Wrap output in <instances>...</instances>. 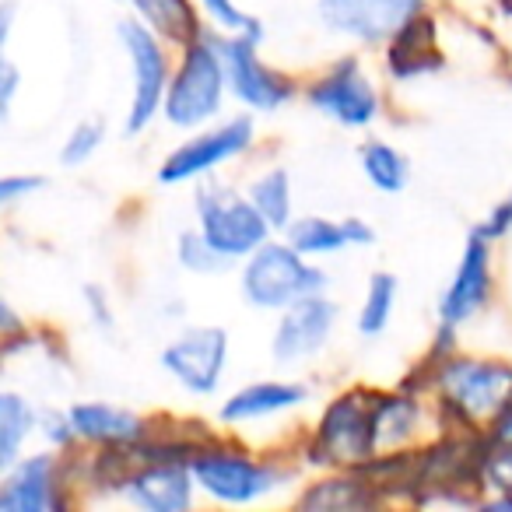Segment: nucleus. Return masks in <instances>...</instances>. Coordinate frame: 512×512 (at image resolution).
<instances>
[{
	"label": "nucleus",
	"instance_id": "obj_6",
	"mask_svg": "<svg viewBox=\"0 0 512 512\" xmlns=\"http://www.w3.org/2000/svg\"><path fill=\"white\" fill-rule=\"evenodd\" d=\"M256 46H260V25L246 29L242 36L218 43V50H221V57H225L232 92L239 95L246 106L278 109L281 102L292 99V85H288V78H281L278 71H271L264 60L256 57Z\"/></svg>",
	"mask_w": 512,
	"mask_h": 512
},
{
	"label": "nucleus",
	"instance_id": "obj_21",
	"mask_svg": "<svg viewBox=\"0 0 512 512\" xmlns=\"http://www.w3.org/2000/svg\"><path fill=\"white\" fill-rule=\"evenodd\" d=\"M137 15L158 32V36L172 39V43H197L200 25L193 15L190 0H130Z\"/></svg>",
	"mask_w": 512,
	"mask_h": 512
},
{
	"label": "nucleus",
	"instance_id": "obj_18",
	"mask_svg": "<svg viewBox=\"0 0 512 512\" xmlns=\"http://www.w3.org/2000/svg\"><path fill=\"white\" fill-rule=\"evenodd\" d=\"M372 242V228L365 221H330V218H302L292 225V246L306 256L337 253L344 246H362Z\"/></svg>",
	"mask_w": 512,
	"mask_h": 512
},
{
	"label": "nucleus",
	"instance_id": "obj_9",
	"mask_svg": "<svg viewBox=\"0 0 512 512\" xmlns=\"http://www.w3.org/2000/svg\"><path fill=\"white\" fill-rule=\"evenodd\" d=\"M190 470L200 488L221 502H253L281 481L278 470L264 467V463L232 453H204V449L190 460Z\"/></svg>",
	"mask_w": 512,
	"mask_h": 512
},
{
	"label": "nucleus",
	"instance_id": "obj_19",
	"mask_svg": "<svg viewBox=\"0 0 512 512\" xmlns=\"http://www.w3.org/2000/svg\"><path fill=\"white\" fill-rule=\"evenodd\" d=\"M71 425L81 439H92V442H137L144 435V425L137 414L123 411V407L113 404H78L71 407Z\"/></svg>",
	"mask_w": 512,
	"mask_h": 512
},
{
	"label": "nucleus",
	"instance_id": "obj_12",
	"mask_svg": "<svg viewBox=\"0 0 512 512\" xmlns=\"http://www.w3.org/2000/svg\"><path fill=\"white\" fill-rule=\"evenodd\" d=\"M418 8L421 0H320V15L330 29L365 43L393 36Z\"/></svg>",
	"mask_w": 512,
	"mask_h": 512
},
{
	"label": "nucleus",
	"instance_id": "obj_8",
	"mask_svg": "<svg viewBox=\"0 0 512 512\" xmlns=\"http://www.w3.org/2000/svg\"><path fill=\"white\" fill-rule=\"evenodd\" d=\"M120 43L127 50L130 64H134V102H130L127 130L137 134L141 127H148V120L155 116V109L165 102V81H169V64L165 53L158 46V39L148 29H141L137 22L120 25Z\"/></svg>",
	"mask_w": 512,
	"mask_h": 512
},
{
	"label": "nucleus",
	"instance_id": "obj_17",
	"mask_svg": "<svg viewBox=\"0 0 512 512\" xmlns=\"http://www.w3.org/2000/svg\"><path fill=\"white\" fill-rule=\"evenodd\" d=\"M57 505V463L53 456L25 460L4 484L0 512H46Z\"/></svg>",
	"mask_w": 512,
	"mask_h": 512
},
{
	"label": "nucleus",
	"instance_id": "obj_5",
	"mask_svg": "<svg viewBox=\"0 0 512 512\" xmlns=\"http://www.w3.org/2000/svg\"><path fill=\"white\" fill-rule=\"evenodd\" d=\"M439 383L446 393V407L463 421L488 418V414H502L512 407L509 365L456 358V362H442Z\"/></svg>",
	"mask_w": 512,
	"mask_h": 512
},
{
	"label": "nucleus",
	"instance_id": "obj_15",
	"mask_svg": "<svg viewBox=\"0 0 512 512\" xmlns=\"http://www.w3.org/2000/svg\"><path fill=\"white\" fill-rule=\"evenodd\" d=\"M193 470L183 460H158L141 467L127 481V495L141 509L151 512H183L193 502Z\"/></svg>",
	"mask_w": 512,
	"mask_h": 512
},
{
	"label": "nucleus",
	"instance_id": "obj_14",
	"mask_svg": "<svg viewBox=\"0 0 512 512\" xmlns=\"http://www.w3.org/2000/svg\"><path fill=\"white\" fill-rule=\"evenodd\" d=\"M491 288V274H488V235L474 232L467 239L463 249V260L456 267V278L449 281L446 295L439 302V320L442 327H456V323L470 320L477 309L484 306Z\"/></svg>",
	"mask_w": 512,
	"mask_h": 512
},
{
	"label": "nucleus",
	"instance_id": "obj_25",
	"mask_svg": "<svg viewBox=\"0 0 512 512\" xmlns=\"http://www.w3.org/2000/svg\"><path fill=\"white\" fill-rule=\"evenodd\" d=\"M32 407L25 404L18 393H4L0 397V463L11 467L18 460V449H22L25 435L32 432Z\"/></svg>",
	"mask_w": 512,
	"mask_h": 512
},
{
	"label": "nucleus",
	"instance_id": "obj_30",
	"mask_svg": "<svg viewBox=\"0 0 512 512\" xmlns=\"http://www.w3.org/2000/svg\"><path fill=\"white\" fill-rule=\"evenodd\" d=\"M200 4H204L207 15H211L225 32H246V29H253V25H260V22H253V18L242 15V11L235 8V0H200Z\"/></svg>",
	"mask_w": 512,
	"mask_h": 512
},
{
	"label": "nucleus",
	"instance_id": "obj_7",
	"mask_svg": "<svg viewBox=\"0 0 512 512\" xmlns=\"http://www.w3.org/2000/svg\"><path fill=\"white\" fill-rule=\"evenodd\" d=\"M228 362V334L221 327H197L162 351V365L190 393H214Z\"/></svg>",
	"mask_w": 512,
	"mask_h": 512
},
{
	"label": "nucleus",
	"instance_id": "obj_33",
	"mask_svg": "<svg viewBox=\"0 0 512 512\" xmlns=\"http://www.w3.org/2000/svg\"><path fill=\"white\" fill-rule=\"evenodd\" d=\"M43 186V179H18V176H4V183H0V200L4 204H15L22 193H32V190H39Z\"/></svg>",
	"mask_w": 512,
	"mask_h": 512
},
{
	"label": "nucleus",
	"instance_id": "obj_34",
	"mask_svg": "<svg viewBox=\"0 0 512 512\" xmlns=\"http://www.w3.org/2000/svg\"><path fill=\"white\" fill-rule=\"evenodd\" d=\"M15 88H18V71L11 60H4V81H0V92H4V113L11 109V102H15Z\"/></svg>",
	"mask_w": 512,
	"mask_h": 512
},
{
	"label": "nucleus",
	"instance_id": "obj_35",
	"mask_svg": "<svg viewBox=\"0 0 512 512\" xmlns=\"http://www.w3.org/2000/svg\"><path fill=\"white\" fill-rule=\"evenodd\" d=\"M502 11L505 15H512V0H502Z\"/></svg>",
	"mask_w": 512,
	"mask_h": 512
},
{
	"label": "nucleus",
	"instance_id": "obj_13",
	"mask_svg": "<svg viewBox=\"0 0 512 512\" xmlns=\"http://www.w3.org/2000/svg\"><path fill=\"white\" fill-rule=\"evenodd\" d=\"M337 323V306L320 295H306V299L292 302L281 316L278 330H274V358L278 362H299L309 358L327 344L330 330Z\"/></svg>",
	"mask_w": 512,
	"mask_h": 512
},
{
	"label": "nucleus",
	"instance_id": "obj_10",
	"mask_svg": "<svg viewBox=\"0 0 512 512\" xmlns=\"http://www.w3.org/2000/svg\"><path fill=\"white\" fill-rule=\"evenodd\" d=\"M249 141H253V120L239 116V120L225 123V127L211 130V134L193 137V141H186L179 151H172L162 162V169H158V179H162V183L197 179V176H204V172H211L214 165L228 162V158H235L239 151H246Z\"/></svg>",
	"mask_w": 512,
	"mask_h": 512
},
{
	"label": "nucleus",
	"instance_id": "obj_32",
	"mask_svg": "<svg viewBox=\"0 0 512 512\" xmlns=\"http://www.w3.org/2000/svg\"><path fill=\"white\" fill-rule=\"evenodd\" d=\"M85 306L95 313L92 320L99 323V327H113V309H109V302H106V295H102V288H95V285L85 288Z\"/></svg>",
	"mask_w": 512,
	"mask_h": 512
},
{
	"label": "nucleus",
	"instance_id": "obj_23",
	"mask_svg": "<svg viewBox=\"0 0 512 512\" xmlns=\"http://www.w3.org/2000/svg\"><path fill=\"white\" fill-rule=\"evenodd\" d=\"M379 498L369 481H323L302 495L306 509H365Z\"/></svg>",
	"mask_w": 512,
	"mask_h": 512
},
{
	"label": "nucleus",
	"instance_id": "obj_1",
	"mask_svg": "<svg viewBox=\"0 0 512 512\" xmlns=\"http://www.w3.org/2000/svg\"><path fill=\"white\" fill-rule=\"evenodd\" d=\"M295 246H260L242 271V295L260 309H288L306 295H320L327 274L302 260Z\"/></svg>",
	"mask_w": 512,
	"mask_h": 512
},
{
	"label": "nucleus",
	"instance_id": "obj_20",
	"mask_svg": "<svg viewBox=\"0 0 512 512\" xmlns=\"http://www.w3.org/2000/svg\"><path fill=\"white\" fill-rule=\"evenodd\" d=\"M306 400V386L299 383H256L239 390L225 407H221V418L225 421H256L267 418V414L288 411V407L302 404Z\"/></svg>",
	"mask_w": 512,
	"mask_h": 512
},
{
	"label": "nucleus",
	"instance_id": "obj_26",
	"mask_svg": "<svg viewBox=\"0 0 512 512\" xmlns=\"http://www.w3.org/2000/svg\"><path fill=\"white\" fill-rule=\"evenodd\" d=\"M362 169L369 176V183L383 193H397L407 186V162L400 151H393L390 144L372 141L362 148Z\"/></svg>",
	"mask_w": 512,
	"mask_h": 512
},
{
	"label": "nucleus",
	"instance_id": "obj_22",
	"mask_svg": "<svg viewBox=\"0 0 512 512\" xmlns=\"http://www.w3.org/2000/svg\"><path fill=\"white\" fill-rule=\"evenodd\" d=\"M249 200L260 207L271 228H285L292 221V183H288L285 169H274L267 176H260L249 186Z\"/></svg>",
	"mask_w": 512,
	"mask_h": 512
},
{
	"label": "nucleus",
	"instance_id": "obj_31",
	"mask_svg": "<svg viewBox=\"0 0 512 512\" xmlns=\"http://www.w3.org/2000/svg\"><path fill=\"white\" fill-rule=\"evenodd\" d=\"M509 228H512V197H505L502 204L488 214V221L481 225V232L488 235V239H498V235H505Z\"/></svg>",
	"mask_w": 512,
	"mask_h": 512
},
{
	"label": "nucleus",
	"instance_id": "obj_28",
	"mask_svg": "<svg viewBox=\"0 0 512 512\" xmlns=\"http://www.w3.org/2000/svg\"><path fill=\"white\" fill-rule=\"evenodd\" d=\"M176 256L179 264L186 271H197V274H218V271H228L232 264V256H225L204 232H183L176 242Z\"/></svg>",
	"mask_w": 512,
	"mask_h": 512
},
{
	"label": "nucleus",
	"instance_id": "obj_11",
	"mask_svg": "<svg viewBox=\"0 0 512 512\" xmlns=\"http://www.w3.org/2000/svg\"><path fill=\"white\" fill-rule=\"evenodd\" d=\"M309 102L330 120L344 123V127H365L372 123L379 109V99L372 92L369 78L362 74L358 60H341L327 78H320L309 88Z\"/></svg>",
	"mask_w": 512,
	"mask_h": 512
},
{
	"label": "nucleus",
	"instance_id": "obj_24",
	"mask_svg": "<svg viewBox=\"0 0 512 512\" xmlns=\"http://www.w3.org/2000/svg\"><path fill=\"white\" fill-rule=\"evenodd\" d=\"M484 449H488V456H484V474H488L491 488L512 495V407L498 414V425H495V432L484 439Z\"/></svg>",
	"mask_w": 512,
	"mask_h": 512
},
{
	"label": "nucleus",
	"instance_id": "obj_29",
	"mask_svg": "<svg viewBox=\"0 0 512 512\" xmlns=\"http://www.w3.org/2000/svg\"><path fill=\"white\" fill-rule=\"evenodd\" d=\"M102 137H106V127H102L99 120L78 123V127L71 130V137H67V144H64V162L67 165L88 162V158L95 155V148L102 144Z\"/></svg>",
	"mask_w": 512,
	"mask_h": 512
},
{
	"label": "nucleus",
	"instance_id": "obj_16",
	"mask_svg": "<svg viewBox=\"0 0 512 512\" xmlns=\"http://www.w3.org/2000/svg\"><path fill=\"white\" fill-rule=\"evenodd\" d=\"M390 74L393 78H421V74H432L442 67V50L439 36H435L432 18L411 15L397 32H393L390 43Z\"/></svg>",
	"mask_w": 512,
	"mask_h": 512
},
{
	"label": "nucleus",
	"instance_id": "obj_3",
	"mask_svg": "<svg viewBox=\"0 0 512 512\" xmlns=\"http://www.w3.org/2000/svg\"><path fill=\"white\" fill-rule=\"evenodd\" d=\"M379 404L372 393H348L334 400L320 421L313 456L320 463H369L379 449Z\"/></svg>",
	"mask_w": 512,
	"mask_h": 512
},
{
	"label": "nucleus",
	"instance_id": "obj_27",
	"mask_svg": "<svg viewBox=\"0 0 512 512\" xmlns=\"http://www.w3.org/2000/svg\"><path fill=\"white\" fill-rule=\"evenodd\" d=\"M393 302H397V278L393 274H372L369 292H365L362 302V316H358V330L369 337L383 334L393 316Z\"/></svg>",
	"mask_w": 512,
	"mask_h": 512
},
{
	"label": "nucleus",
	"instance_id": "obj_2",
	"mask_svg": "<svg viewBox=\"0 0 512 512\" xmlns=\"http://www.w3.org/2000/svg\"><path fill=\"white\" fill-rule=\"evenodd\" d=\"M225 57H221L214 39H197L186 50L176 81L165 92V116L172 127H197L207 116L218 113L221 95H225Z\"/></svg>",
	"mask_w": 512,
	"mask_h": 512
},
{
	"label": "nucleus",
	"instance_id": "obj_4",
	"mask_svg": "<svg viewBox=\"0 0 512 512\" xmlns=\"http://www.w3.org/2000/svg\"><path fill=\"white\" fill-rule=\"evenodd\" d=\"M200 232L214 242L225 256H249L264 246L271 221L249 197H239L228 186H200L197 190Z\"/></svg>",
	"mask_w": 512,
	"mask_h": 512
}]
</instances>
